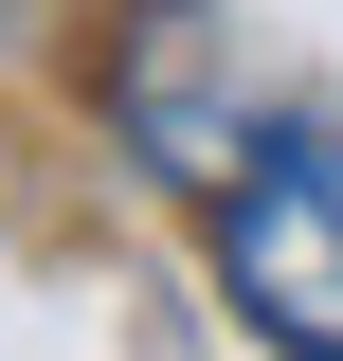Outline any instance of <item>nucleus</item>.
Returning <instances> with one entry per match:
<instances>
[{
	"label": "nucleus",
	"mask_w": 343,
	"mask_h": 361,
	"mask_svg": "<svg viewBox=\"0 0 343 361\" xmlns=\"http://www.w3.org/2000/svg\"><path fill=\"white\" fill-rule=\"evenodd\" d=\"M217 271L289 361H343V145H253L217 180Z\"/></svg>",
	"instance_id": "f257e3e1"
}]
</instances>
